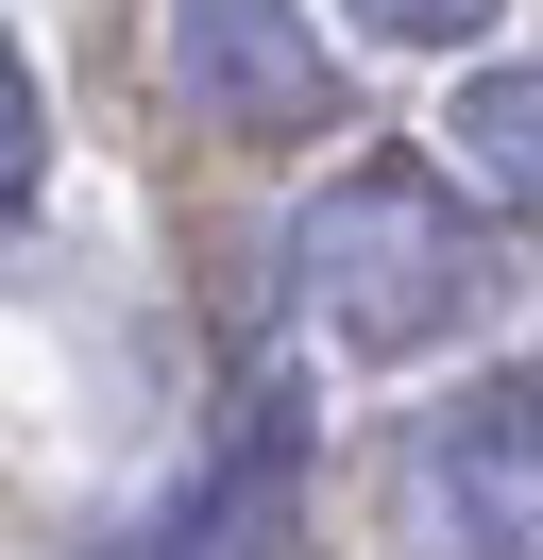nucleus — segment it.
Here are the masks:
<instances>
[{"mask_svg":"<svg viewBox=\"0 0 543 560\" xmlns=\"http://www.w3.org/2000/svg\"><path fill=\"white\" fill-rule=\"evenodd\" d=\"M289 323L357 374L459 357L493 323V221L441 187V153H339L289 205Z\"/></svg>","mask_w":543,"mask_h":560,"instance_id":"nucleus-1","label":"nucleus"},{"mask_svg":"<svg viewBox=\"0 0 543 560\" xmlns=\"http://www.w3.org/2000/svg\"><path fill=\"white\" fill-rule=\"evenodd\" d=\"M34 187H51V85H34V51L0 35V238L34 221Z\"/></svg>","mask_w":543,"mask_h":560,"instance_id":"nucleus-6","label":"nucleus"},{"mask_svg":"<svg viewBox=\"0 0 543 560\" xmlns=\"http://www.w3.org/2000/svg\"><path fill=\"white\" fill-rule=\"evenodd\" d=\"M153 69L204 137H323L357 103L305 0H153Z\"/></svg>","mask_w":543,"mask_h":560,"instance_id":"nucleus-3","label":"nucleus"},{"mask_svg":"<svg viewBox=\"0 0 543 560\" xmlns=\"http://www.w3.org/2000/svg\"><path fill=\"white\" fill-rule=\"evenodd\" d=\"M289 492H305V390H289V374H255V390H238V442L204 458V510H187V544L272 560V544H289Z\"/></svg>","mask_w":543,"mask_h":560,"instance_id":"nucleus-5","label":"nucleus"},{"mask_svg":"<svg viewBox=\"0 0 543 560\" xmlns=\"http://www.w3.org/2000/svg\"><path fill=\"white\" fill-rule=\"evenodd\" d=\"M509 0H339V35L357 51H493Z\"/></svg>","mask_w":543,"mask_h":560,"instance_id":"nucleus-7","label":"nucleus"},{"mask_svg":"<svg viewBox=\"0 0 543 560\" xmlns=\"http://www.w3.org/2000/svg\"><path fill=\"white\" fill-rule=\"evenodd\" d=\"M391 492H407L425 560H543V390L527 374H459L391 442Z\"/></svg>","mask_w":543,"mask_h":560,"instance_id":"nucleus-2","label":"nucleus"},{"mask_svg":"<svg viewBox=\"0 0 543 560\" xmlns=\"http://www.w3.org/2000/svg\"><path fill=\"white\" fill-rule=\"evenodd\" d=\"M441 187L543 221V51H475V69L441 85Z\"/></svg>","mask_w":543,"mask_h":560,"instance_id":"nucleus-4","label":"nucleus"}]
</instances>
